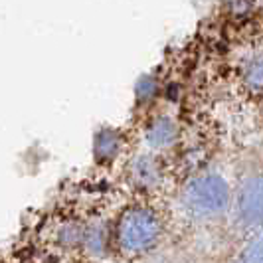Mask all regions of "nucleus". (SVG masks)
<instances>
[{
  "label": "nucleus",
  "instance_id": "obj_1",
  "mask_svg": "<svg viewBox=\"0 0 263 263\" xmlns=\"http://www.w3.org/2000/svg\"><path fill=\"white\" fill-rule=\"evenodd\" d=\"M176 206L188 224L214 226L234 208V188L224 172L202 168L180 186Z\"/></svg>",
  "mask_w": 263,
  "mask_h": 263
},
{
  "label": "nucleus",
  "instance_id": "obj_2",
  "mask_svg": "<svg viewBox=\"0 0 263 263\" xmlns=\"http://www.w3.org/2000/svg\"><path fill=\"white\" fill-rule=\"evenodd\" d=\"M166 236V220L160 212L146 204L137 202L121 212L111 230V250L119 257L133 261L151 255Z\"/></svg>",
  "mask_w": 263,
  "mask_h": 263
},
{
  "label": "nucleus",
  "instance_id": "obj_3",
  "mask_svg": "<svg viewBox=\"0 0 263 263\" xmlns=\"http://www.w3.org/2000/svg\"><path fill=\"white\" fill-rule=\"evenodd\" d=\"M127 178L133 188L139 192L153 194L160 190L166 182V166L162 162V155L141 151L127 162Z\"/></svg>",
  "mask_w": 263,
  "mask_h": 263
},
{
  "label": "nucleus",
  "instance_id": "obj_4",
  "mask_svg": "<svg viewBox=\"0 0 263 263\" xmlns=\"http://www.w3.org/2000/svg\"><path fill=\"white\" fill-rule=\"evenodd\" d=\"M180 139H182V127L168 113L155 115L146 123L145 131H143L145 151L157 153V155H164V153L172 151L180 143Z\"/></svg>",
  "mask_w": 263,
  "mask_h": 263
},
{
  "label": "nucleus",
  "instance_id": "obj_5",
  "mask_svg": "<svg viewBox=\"0 0 263 263\" xmlns=\"http://www.w3.org/2000/svg\"><path fill=\"white\" fill-rule=\"evenodd\" d=\"M237 81L251 97H263V48H250L237 60Z\"/></svg>",
  "mask_w": 263,
  "mask_h": 263
},
{
  "label": "nucleus",
  "instance_id": "obj_6",
  "mask_svg": "<svg viewBox=\"0 0 263 263\" xmlns=\"http://www.w3.org/2000/svg\"><path fill=\"white\" fill-rule=\"evenodd\" d=\"M239 218L243 222H261L263 220V174L250 178L241 186L239 194L234 196Z\"/></svg>",
  "mask_w": 263,
  "mask_h": 263
},
{
  "label": "nucleus",
  "instance_id": "obj_7",
  "mask_svg": "<svg viewBox=\"0 0 263 263\" xmlns=\"http://www.w3.org/2000/svg\"><path fill=\"white\" fill-rule=\"evenodd\" d=\"M111 250V230L103 218H91L83 228L81 253L89 259H101Z\"/></svg>",
  "mask_w": 263,
  "mask_h": 263
},
{
  "label": "nucleus",
  "instance_id": "obj_8",
  "mask_svg": "<svg viewBox=\"0 0 263 263\" xmlns=\"http://www.w3.org/2000/svg\"><path fill=\"white\" fill-rule=\"evenodd\" d=\"M85 222L78 218H60L50 230V241L60 251H81Z\"/></svg>",
  "mask_w": 263,
  "mask_h": 263
},
{
  "label": "nucleus",
  "instance_id": "obj_9",
  "mask_svg": "<svg viewBox=\"0 0 263 263\" xmlns=\"http://www.w3.org/2000/svg\"><path fill=\"white\" fill-rule=\"evenodd\" d=\"M123 148V137L121 133L105 129L103 133L97 135V141H95V157L103 162H111L113 158L119 157Z\"/></svg>",
  "mask_w": 263,
  "mask_h": 263
}]
</instances>
